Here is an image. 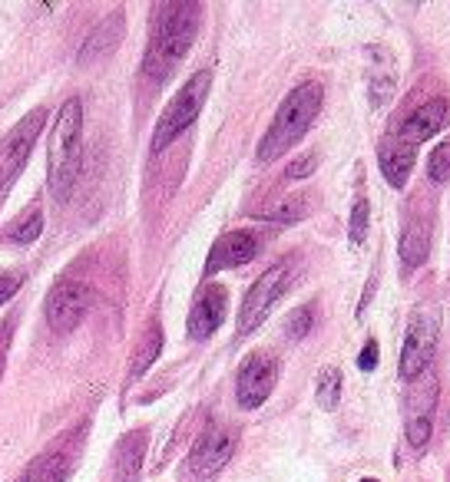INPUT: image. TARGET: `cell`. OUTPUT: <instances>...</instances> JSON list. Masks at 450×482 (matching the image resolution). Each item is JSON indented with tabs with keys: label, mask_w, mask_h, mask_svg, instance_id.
Masks as SVG:
<instances>
[{
	"label": "cell",
	"mask_w": 450,
	"mask_h": 482,
	"mask_svg": "<svg viewBox=\"0 0 450 482\" xmlns=\"http://www.w3.org/2000/svg\"><path fill=\"white\" fill-rule=\"evenodd\" d=\"M199 20H203L199 4H169V7L159 10L156 34H153L146 54V74L153 80H165L183 64L195 34H199Z\"/></svg>",
	"instance_id": "cell-1"
},
{
	"label": "cell",
	"mask_w": 450,
	"mask_h": 482,
	"mask_svg": "<svg viewBox=\"0 0 450 482\" xmlns=\"http://www.w3.org/2000/svg\"><path fill=\"white\" fill-rule=\"evenodd\" d=\"M322 100H325L322 83H302V86H295L285 100H282V106H278L265 139L258 143V162H275L295 143H302L305 133L312 129L318 110H322Z\"/></svg>",
	"instance_id": "cell-2"
},
{
	"label": "cell",
	"mask_w": 450,
	"mask_h": 482,
	"mask_svg": "<svg viewBox=\"0 0 450 482\" xmlns=\"http://www.w3.org/2000/svg\"><path fill=\"white\" fill-rule=\"evenodd\" d=\"M80 136H83V106L80 100H66L50 133L46 146V185L56 202H66L80 169Z\"/></svg>",
	"instance_id": "cell-3"
},
{
	"label": "cell",
	"mask_w": 450,
	"mask_h": 482,
	"mask_svg": "<svg viewBox=\"0 0 450 482\" xmlns=\"http://www.w3.org/2000/svg\"><path fill=\"white\" fill-rule=\"evenodd\" d=\"M209 86H212V74H195L193 80H185V86L173 96V103L165 106V113L159 116L156 133H153V152H163L169 143L179 139V133L193 126L199 113H203L205 100H209Z\"/></svg>",
	"instance_id": "cell-4"
},
{
	"label": "cell",
	"mask_w": 450,
	"mask_h": 482,
	"mask_svg": "<svg viewBox=\"0 0 450 482\" xmlns=\"http://www.w3.org/2000/svg\"><path fill=\"white\" fill-rule=\"evenodd\" d=\"M437 330H441V314L434 308H417L407 320L405 347H401V377H417L431 364L434 347H437Z\"/></svg>",
	"instance_id": "cell-5"
},
{
	"label": "cell",
	"mask_w": 450,
	"mask_h": 482,
	"mask_svg": "<svg viewBox=\"0 0 450 482\" xmlns=\"http://www.w3.org/2000/svg\"><path fill=\"white\" fill-rule=\"evenodd\" d=\"M288 278H292V268H288V264H272V268L252 284V291L245 294L242 310H239V334H252V330L268 318L272 304L285 294Z\"/></svg>",
	"instance_id": "cell-6"
},
{
	"label": "cell",
	"mask_w": 450,
	"mask_h": 482,
	"mask_svg": "<svg viewBox=\"0 0 450 482\" xmlns=\"http://www.w3.org/2000/svg\"><path fill=\"white\" fill-rule=\"evenodd\" d=\"M235 449V437L229 429H209L183 466V482H215V476L225 469Z\"/></svg>",
	"instance_id": "cell-7"
},
{
	"label": "cell",
	"mask_w": 450,
	"mask_h": 482,
	"mask_svg": "<svg viewBox=\"0 0 450 482\" xmlns=\"http://www.w3.org/2000/svg\"><path fill=\"white\" fill-rule=\"evenodd\" d=\"M278 380V364L272 354H252L245 364L239 367V380H235V397L239 407L255 409L272 397Z\"/></svg>",
	"instance_id": "cell-8"
},
{
	"label": "cell",
	"mask_w": 450,
	"mask_h": 482,
	"mask_svg": "<svg viewBox=\"0 0 450 482\" xmlns=\"http://www.w3.org/2000/svg\"><path fill=\"white\" fill-rule=\"evenodd\" d=\"M40 129H44V110H34L27 119H20L17 126L7 133V139L0 143V185H7L24 169L30 149H34V143L40 136Z\"/></svg>",
	"instance_id": "cell-9"
},
{
	"label": "cell",
	"mask_w": 450,
	"mask_h": 482,
	"mask_svg": "<svg viewBox=\"0 0 450 482\" xmlns=\"http://www.w3.org/2000/svg\"><path fill=\"white\" fill-rule=\"evenodd\" d=\"M90 308V288L83 284H60L46 298V324L54 334H70Z\"/></svg>",
	"instance_id": "cell-10"
},
{
	"label": "cell",
	"mask_w": 450,
	"mask_h": 482,
	"mask_svg": "<svg viewBox=\"0 0 450 482\" xmlns=\"http://www.w3.org/2000/svg\"><path fill=\"white\" fill-rule=\"evenodd\" d=\"M225 310H229V294L225 288L212 284L199 294V300L193 304V314H189V337L193 340H205L219 330V324L225 320Z\"/></svg>",
	"instance_id": "cell-11"
},
{
	"label": "cell",
	"mask_w": 450,
	"mask_h": 482,
	"mask_svg": "<svg viewBox=\"0 0 450 482\" xmlns=\"http://www.w3.org/2000/svg\"><path fill=\"white\" fill-rule=\"evenodd\" d=\"M255 255H258V238L252 231H229V235H222L212 245L205 271L215 274L222 268H239V264H248Z\"/></svg>",
	"instance_id": "cell-12"
},
{
	"label": "cell",
	"mask_w": 450,
	"mask_h": 482,
	"mask_svg": "<svg viewBox=\"0 0 450 482\" xmlns=\"http://www.w3.org/2000/svg\"><path fill=\"white\" fill-rule=\"evenodd\" d=\"M123 34H126V14H123V10H113L110 17L103 20L100 27L93 30L90 37H86L80 56H76V64L90 66V64H96V60H103V56H110L113 50L120 46Z\"/></svg>",
	"instance_id": "cell-13"
},
{
	"label": "cell",
	"mask_w": 450,
	"mask_h": 482,
	"mask_svg": "<svg viewBox=\"0 0 450 482\" xmlns=\"http://www.w3.org/2000/svg\"><path fill=\"white\" fill-rule=\"evenodd\" d=\"M444 119H447V103L444 100H431L424 103L421 110H414L411 119H407L405 126H401V136H397V143L407 149L421 146L424 139H431L437 129L444 126Z\"/></svg>",
	"instance_id": "cell-14"
},
{
	"label": "cell",
	"mask_w": 450,
	"mask_h": 482,
	"mask_svg": "<svg viewBox=\"0 0 450 482\" xmlns=\"http://www.w3.org/2000/svg\"><path fill=\"white\" fill-rule=\"evenodd\" d=\"M143 456H146V433L143 429H133L126 433L116 449V479L120 482H133L139 473V466H143Z\"/></svg>",
	"instance_id": "cell-15"
},
{
	"label": "cell",
	"mask_w": 450,
	"mask_h": 482,
	"mask_svg": "<svg viewBox=\"0 0 450 482\" xmlns=\"http://www.w3.org/2000/svg\"><path fill=\"white\" fill-rule=\"evenodd\" d=\"M381 172H385V179L395 189H405V182H407V175H411V169H414V149H407V146H401V143H391V146H381Z\"/></svg>",
	"instance_id": "cell-16"
},
{
	"label": "cell",
	"mask_w": 450,
	"mask_h": 482,
	"mask_svg": "<svg viewBox=\"0 0 450 482\" xmlns=\"http://www.w3.org/2000/svg\"><path fill=\"white\" fill-rule=\"evenodd\" d=\"M401 261L405 268H421L427 261V251H431V228L424 225V221H414V225L405 228V235H401Z\"/></svg>",
	"instance_id": "cell-17"
},
{
	"label": "cell",
	"mask_w": 450,
	"mask_h": 482,
	"mask_svg": "<svg viewBox=\"0 0 450 482\" xmlns=\"http://www.w3.org/2000/svg\"><path fill=\"white\" fill-rule=\"evenodd\" d=\"M159 350H163V328L159 324H153V328L143 334V340H139L136 354H133V364H129V377H126V387L129 383H136L139 377H146V370L153 367V360L159 357Z\"/></svg>",
	"instance_id": "cell-18"
},
{
	"label": "cell",
	"mask_w": 450,
	"mask_h": 482,
	"mask_svg": "<svg viewBox=\"0 0 450 482\" xmlns=\"http://www.w3.org/2000/svg\"><path fill=\"white\" fill-rule=\"evenodd\" d=\"M66 479V456L60 453H44L24 469L17 482H64Z\"/></svg>",
	"instance_id": "cell-19"
},
{
	"label": "cell",
	"mask_w": 450,
	"mask_h": 482,
	"mask_svg": "<svg viewBox=\"0 0 450 482\" xmlns=\"http://www.w3.org/2000/svg\"><path fill=\"white\" fill-rule=\"evenodd\" d=\"M318 407L322 409H338V400H341V370L338 367H325L322 373H318Z\"/></svg>",
	"instance_id": "cell-20"
},
{
	"label": "cell",
	"mask_w": 450,
	"mask_h": 482,
	"mask_svg": "<svg viewBox=\"0 0 450 482\" xmlns=\"http://www.w3.org/2000/svg\"><path fill=\"white\" fill-rule=\"evenodd\" d=\"M40 231H44V215H40V211H30L27 221L17 228H10L7 238L14 241V245H34V241L40 238Z\"/></svg>",
	"instance_id": "cell-21"
},
{
	"label": "cell",
	"mask_w": 450,
	"mask_h": 482,
	"mask_svg": "<svg viewBox=\"0 0 450 482\" xmlns=\"http://www.w3.org/2000/svg\"><path fill=\"white\" fill-rule=\"evenodd\" d=\"M427 175H431L437 185L450 182V143H441V146L431 152V162H427Z\"/></svg>",
	"instance_id": "cell-22"
},
{
	"label": "cell",
	"mask_w": 450,
	"mask_h": 482,
	"mask_svg": "<svg viewBox=\"0 0 450 482\" xmlns=\"http://www.w3.org/2000/svg\"><path fill=\"white\" fill-rule=\"evenodd\" d=\"M312 324H315V308H312V304H308V308L292 310V318H288V324H285V337H288V340H302V337L312 330Z\"/></svg>",
	"instance_id": "cell-23"
},
{
	"label": "cell",
	"mask_w": 450,
	"mask_h": 482,
	"mask_svg": "<svg viewBox=\"0 0 450 482\" xmlns=\"http://www.w3.org/2000/svg\"><path fill=\"white\" fill-rule=\"evenodd\" d=\"M365 235H368V202L358 199L355 202V211H351V225H348L351 245H365Z\"/></svg>",
	"instance_id": "cell-24"
},
{
	"label": "cell",
	"mask_w": 450,
	"mask_h": 482,
	"mask_svg": "<svg viewBox=\"0 0 450 482\" xmlns=\"http://www.w3.org/2000/svg\"><path fill=\"white\" fill-rule=\"evenodd\" d=\"M308 215V202L305 199H288L282 209H275L268 219H275V221H295V219H305Z\"/></svg>",
	"instance_id": "cell-25"
},
{
	"label": "cell",
	"mask_w": 450,
	"mask_h": 482,
	"mask_svg": "<svg viewBox=\"0 0 450 482\" xmlns=\"http://www.w3.org/2000/svg\"><path fill=\"white\" fill-rule=\"evenodd\" d=\"M431 419L427 417H417V419H411V423H407V443L414 446V449H421L424 443H427V439H431Z\"/></svg>",
	"instance_id": "cell-26"
},
{
	"label": "cell",
	"mask_w": 450,
	"mask_h": 482,
	"mask_svg": "<svg viewBox=\"0 0 450 482\" xmlns=\"http://www.w3.org/2000/svg\"><path fill=\"white\" fill-rule=\"evenodd\" d=\"M391 93H395V80L391 76H377L371 83V103H375V110H381L387 100H391Z\"/></svg>",
	"instance_id": "cell-27"
},
{
	"label": "cell",
	"mask_w": 450,
	"mask_h": 482,
	"mask_svg": "<svg viewBox=\"0 0 450 482\" xmlns=\"http://www.w3.org/2000/svg\"><path fill=\"white\" fill-rule=\"evenodd\" d=\"M315 165H318V159H315V155H302V159H295V162L288 165L285 175H288V179H305V175L315 172Z\"/></svg>",
	"instance_id": "cell-28"
},
{
	"label": "cell",
	"mask_w": 450,
	"mask_h": 482,
	"mask_svg": "<svg viewBox=\"0 0 450 482\" xmlns=\"http://www.w3.org/2000/svg\"><path fill=\"white\" fill-rule=\"evenodd\" d=\"M375 367H377V344H375V340H368V344H365V350L358 354V370L368 373V370H375Z\"/></svg>",
	"instance_id": "cell-29"
},
{
	"label": "cell",
	"mask_w": 450,
	"mask_h": 482,
	"mask_svg": "<svg viewBox=\"0 0 450 482\" xmlns=\"http://www.w3.org/2000/svg\"><path fill=\"white\" fill-rule=\"evenodd\" d=\"M17 288H20L17 278H10V274H0V304L14 298V294H17Z\"/></svg>",
	"instance_id": "cell-30"
},
{
	"label": "cell",
	"mask_w": 450,
	"mask_h": 482,
	"mask_svg": "<svg viewBox=\"0 0 450 482\" xmlns=\"http://www.w3.org/2000/svg\"><path fill=\"white\" fill-rule=\"evenodd\" d=\"M0 373H4V357H0Z\"/></svg>",
	"instance_id": "cell-31"
},
{
	"label": "cell",
	"mask_w": 450,
	"mask_h": 482,
	"mask_svg": "<svg viewBox=\"0 0 450 482\" xmlns=\"http://www.w3.org/2000/svg\"><path fill=\"white\" fill-rule=\"evenodd\" d=\"M361 482H377V479H361Z\"/></svg>",
	"instance_id": "cell-32"
}]
</instances>
